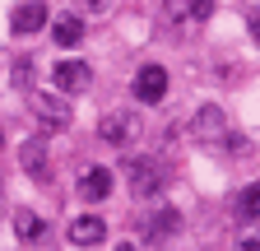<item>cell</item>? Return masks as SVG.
Here are the masks:
<instances>
[{
  "label": "cell",
  "mask_w": 260,
  "mask_h": 251,
  "mask_svg": "<svg viewBox=\"0 0 260 251\" xmlns=\"http://www.w3.org/2000/svg\"><path fill=\"white\" fill-rule=\"evenodd\" d=\"M14 237L28 246H42L47 242V218L32 214V209H14Z\"/></svg>",
  "instance_id": "obj_7"
},
{
  "label": "cell",
  "mask_w": 260,
  "mask_h": 251,
  "mask_svg": "<svg viewBox=\"0 0 260 251\" xmlns=\"http://www.w3.org/2000/svg\"><path fill=\"white\" fill-rule=\"evenodd\" d=\"M51 79H56V88H60V93H84V88H88V79H93V70L84 66V60H60Z\"/></svg>",
  "instance_id": "obj_5"
},
{
  "label": "cell",
  "mask_w": 260,
  "mask_h": 251,
  "mask_svg": "<svg viewBox=\"0 0 260 251\" xmlns=\"http://www.w3.org/2000/svg\"><path fill=\"white\" fill-rule=\"evenodd\" d=\"M246 28H251V38H255V42H260V5H255V10H251V14H246Z\"/></svg>",
  "instance_id": "obj_16"
},
{
  "label": "cell",
  "mask_w": 260,
  "mask_h": 251,
  "mask_svg": "<svg viewBox=\"0 0 260 251\" xmlns=\"http://www.w3.org/2000/svg\"><path fill=\"white\" fill-rule=\"evenodd\" d=\"M125 181H130V196H158L162 181H168V172H162L158 159H130L125 153Z\"/></svg>",
  "instance_id": "obj_1"
},
{
  "label": "cell",
  "mask_w": 260,
  "mask_h": 251,
  "mask_svg": "<svg viewBox=\"0 0 260 251\" xmlns=\"http://www.w3.org/2000/svg\"><path fill=\"white\" fill-rule=\"evenodd\" d=\"M98 135H103L107 144H130V135H135V125H130V116L112 112V116H103V125H98Z\"/></svg>",
  "instance_id": "obj_11"
},
{
  "label": "cell",
  "mask_w": 260,
  "mask_h": 251,
  "mask_svg": "<svg viewBox=\"0 0 260 251\" xmlns=\"http://www.w3.org/2000/svg\"><path fill=\"white\" fill-rule=\"evenodd\" d=\"M223 112L218 107H200V112H195V135H200V140H218L223 135Z\"/></svg>",
  "instance_id": "obj_13"
},
{
  "label": "cell",
  "mask_w": 260,
  "mask_h": 251,
  "mask_svg": "<svg viewBox=\"0 0 260 251\" xmlns=\"http://www.w3.org/2000/svg\"><path fill=\"white\" fill-rule=\"evenodd\" d=\"M79 196L84 200H107L112 196V172L107 168H84L79 172Z\"/></svg>",
  "instance_id": "obj_8"
},
{
  "label": "cell",
  "mask_w": 260,
  "mask_h": 251,
  "mask_svg": "<svg viewBox=\"0 0 260 251\" xmlns=\"http://www.w3.org/2000/svg\"><path fill=\"white\" fill-rule=\"evenodd\" d=\"M177 228H181V214L168 205V209H153L144 224H140V237H144L149 246H162L168 237H177Z\"/></svg>",
  "instance_id": "obj_2"
},
{
  "label": "cell",
  "mask_w": 260,
  "mask_h": 251,
  "mask_svg": "<svg viewBox=\"0 0 260 251\" xmlns=\"http://www.w3.org/2000/svg\"><path fill=\"white\" fill-rule=\"evenodd\" d=\"M32 112H38L42 131H65V125H70V107H65V98H56V93H32Z\"/></svg>",
  "instance_id": "obj_3"
},
{
  "label": "cell",
  "mask_w": 260,
  "mask_h": 251,
  "mask_svg": "<svg viewBox=\"0 0 260 251\" xmlns=\"http://www.w3.org/2000/svg\"><path fill=\"white\" fill-rule=\"evenodd\" d=\"M177 5H181L177 14H181V19H195V23L214 14V0H177Z\"/></svg>",
  "instance_id": "obj_15"
},
{
  "label": "cell",
  "mask_w": 260,
  "mask_h": 251,
  "mask_svg": "<svg viewBox=\"0 0 260 251\" xmlns=\"http://www.w3.org/2000/svg\"><path fill=\"white\" fill-rule=\"evenodd\" d=\"M42 23H47V5H42V0H28V5H19L10 14V28H14V33H38Z\"/></svg>",
  "instance_id": "obj_9"
},
{
  "label": "cell",
  "mask_w": 260,
  "mask_h": 251,
  "mask_svg": "<svg viewBox=\"0 0 260 251\" xmlns=\"http://www.w3.org/2000/svg\"><path fill=\"white\" fill-rule=\"evenodd\" d=\"M237 218H242V224H255V218H260V181L242 186V196H237Z\"/></svg>",
  "instance_id": "obj_14"
},
{
  "label": "cell",
  "mask_w": 260,
  "mask_h": 251,
  "mask_svg": "<svg viewBox=\"0 0 260 251\" xmlns=\"http://www.w3.org/2000/svg\"><path fill=\"white\" fill-rule=\"evenodd\" d=\"M51 38H56L60 47H79V42H84V23H79L75 14H60V19L51 23Z\"/></svg>",
  "instance_id": "obj_12"
},
{
  "label": "cell",
  "mask_w": 260,
  "mask_h": 251,
  "mask_svg": "<svg viewBox=\"0 0 260 251\" xmlns=\"http://www.w3.org/2000/svg\"><path fill=\"white\" fill-rule=\"evenodd\" d=\"M19 163H23V172H28L32 181H47V177H51V163H47V149H42L38 140H28V144L19 149Z\"/></svg>",
  "instance_id": "obj_10"
},
{
  "label": "cell",
  "mask_w": 260,
  "mask_h": 251,
  "mask_svg": "<svg viewBox=\"0 0 260 251\" xmlns=\"http://www.w3.org/2000/svg\"><path fill=\"white\" fill-rule=\"evenodd\" d=\"M116 251H140V246H135V242H121V246H116Z\"/></svg>",
  "instance_id": "obj_18"
},
{
  "label": "cell",
  "mask_w": 260,
  "mask_h": 251,
  "mask_svg": "<svg viewBox=\"0 0 260 251\" xmlns=\"http://www.w3.org/2000/svg\"><path fill=\"white\" fill-rule=\"evenodd\" d=\"M70 242L75 246H103L107 242V224L98 214H79L75 224H70Z\"/></svg>",
  "instance_id": "obj_6"
},
{
  "label": "cell",
  "mask_w": 260,
  "mask_h": 251,
  "mask_svg": "<svg viewBox=\"0 0 260 251\" xmlns=\"http://www.w3.org/2000/svg\"><path fill=\"white\" fill-rule=\"evenodd\" d=\"M79 5H93V10H103V0H79Z\"/></svg>",
  "instance_id": "obj_19"
},
{
  "label": "cell",
  "mask_w": 260,
  "mask_h": 251,
  "mask_svg": "<svg viewBox=\"0 0 260 251\" xmlns=\"http://www.w3.org/2000/svg\"><path fill=\"white\" fill-rule=\"evenodd\" d=\"M135 98L140 103H162V98H168V70H162V66H144L140 75H135Z\"/></svg>",
  "instance_id": "obj_4"
},
{
  "label": "cell",
  "mask_w": 260,
  "mask_h": 251,
  "mask_svg": "<svg viewBox=\"0 0 260 251\" xmlns=\"http://www.w3.org/2000/svg\"><path fill=\"white\" fill-rule=\"evenodd\" d=\"M237 251H260V233H246V237L237 242Z\"/></svg>",
  "instance_id": "obj_17"
}]
</instances>
